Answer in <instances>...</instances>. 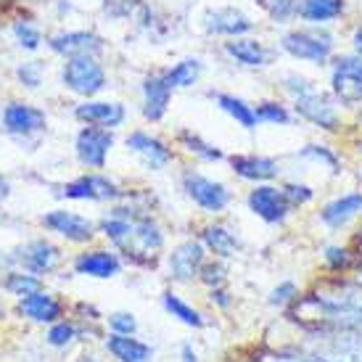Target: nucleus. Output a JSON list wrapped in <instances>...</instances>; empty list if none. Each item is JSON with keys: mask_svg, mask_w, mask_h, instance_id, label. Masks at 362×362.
<instances>
[{"mask_svg": "<svg viewBox=\"0 0 362 362\" xmlns=\"http://www.w3.org/2000/svg\"><path fill=\"white\" fill-rule=\"evenodd\" d=\"M278 51L322 69L336 56V35L328 27H291L278 37Z\"/></svg>", "mask_w": 362, "mask_h": 362, "instance_id": "obj_1", "label": "nucleus"}, {"mask_svg": "<svg viewBox=\"0 0 362 362\" xmlns=\"http://www.w3.org/2000/svg\"><path fill=\"white\" fill-rule=\"evenodd\" d=\"M61 85L64 90L80 98H95L109 88V74L98 56H71L64 59L61 66Z\"/></svg>", "mask_w": 362, "mask_h": 362, "instance_id": "obj_2", "label": "nucleus"}, {"mask_svg": "<svg viewBox=\"0 0 362 362\" xmlns=\"http://www.w3.org/2000/svg\"><path fill=\"white\" fill-rule=\"evenodd\" d=\"M331 95L339 106H362V59L357 53H336L331 59Z\"/></svg>", "mask_w": 362, "mask_h": 362, "instance_id": "obj_3", "label": "nucleus"}, {"mask_svg": "<svg viewBox=\"0 0 362 362\" xmlns=\"http://www.w3.org/2000/svg\"><path fill=\"white\" fill-rule=\"evenodd\" d=\"M293 117L296 119H304L307 124L317 127V130L325 132H336L341 127V111H339V101L333 98L331 93L325 90H315L291 101Z\"/></svg>", "mask_w": 362, "mask_h": 362, "instance_id": "obj_4", "label": "nucleus"}, {"mask_svg": "<svg viewBox=\"0 0 362 362\" xmlns=\"http://www.w3.org/2000/svg\"><path fill=\"white\" fill-rule=\"evenodd\" d=\"M182 191L191 199L196 206L206 214H220V211L228 209L233 193L228 191V185L220 180H211L202 172H182Z\"/></svg>", "mask_w": 362, "mask_h": 362, "instance_id": "obj_5", "label": "nucleus"}, {"mask_svg": "<svg viewBox=\"0 0 362 362\" xmlns=\"http://www.w3.org/2000/svg\"><path fill=\"white\" fill-rule=\"evenodd\" d=\"M0 124L3 130L8 132L11 138L16 141H30V138H37L45 132L48 127V114L32 103L24 101H11L3 106L0 111Z\"/></svg>", "mask_w": 362, "mask_h": 362, "instance_id": "obj_6", "label": "nucleus"}, {"mask_svg": "<svg viewBox=\"0 0 362 362\" xmlns=\"http://www.w3.org/2000/svg\"><path fill=\"white\" fill-rule=\"evenodd\" d=\"M246 206L252 211L254 217H259L262 222L267 225H283L291 214V204L286 199L283 188L272 185V182H259L254 185L249 196H246Z\"/></svg>", "mask_w": 362, "mask_h": 362, "instance_id": "obj_7", "label": "nucleus"}, {"mask_svg": "<svg viewBox=\"0 0 362 362\" xmlns=\"http://www.w3.org/2000/svg\"><path fill=\"white\" fill-rule=\"evenodd\" d=\"M222 53L243 69H270L278 59V45L272 48L259 37L243 35V37H233V40L222 42Z\"/></svg>", "mask_w": 362, "mask_h": 362, "instance_id": "obj_8", "label": "nucleus"}, {"mask_svg": "<svg viewBox=\"0 0 362 362\" xmlns=\"http://www.w3.org/2000/svg\"><path fill=\"white\" fill-rule=\"evenodd\" d=\"M111 148H114V130H106V127L85 124L74 138V153L88 170H103Z\"/></svg>", "mask_w": 362, "mask_h": 362, "instance_id": "obj_9", "label": "nucleus"}, {"mask_svg": "<svg viewBox=\"0 0 362 362\" xmlns=\"http://www.w3.org/2000/svg\"><path fill=\"white\" fill-rule=\"evenodd\" d=\"M204 30L206 35L214 37H243V35H252L257 30V21L238 6H220V8H209L204 16Z\"/></svg>", "mask_w": 362, "mask_h": 362, "instance_id": "obj_10", "label": "nucleus"}, {"mask_svg": "<svg viewBox=\"0 0 362 362\" xmlns=\"http://www.w3.org/2000/svg\"><path fill=\"white\" fill-rule=\"evenodd\" d=\"M59 196L71 199V202H117V199H122V191L106 175L90 172V175H82L77 180L66 182L59 191Z\"/></svg>", "mask_w": 362, "mask_h": 362, "instance_id": "obj_11", "label": "nucleus"}, {"mask_svg": "<svg viewBox=\"0 0 362 362\" xmlns=\"http://www.w3.org/2000/svg\"><path fill=\"white\" fill-rule=\"evenodd\" d=\"M48 48L56 56L71 59V56H101L106 45L90 30H64L48 37Z\"/></svg>", "mask_w": 362, "mask_h": 362, "instance_id": "obj_12", "label": "nucleus"}, {"mask_svg": "<svg viewBox=\"0 0 362 362\" xmlns=\"http://www.w3.org/2000/svg\"><path fill=\"white\" fill-rule=\"evenodd\" d=\"M206 249L202 241H182L177 243L172 254L167 257V267H170V278L177 283H191L193 278L202 275V267L206 264Z\"/></svg>", "mask_w": 362, "mask_h": 362, "instance_id": "obj_13", "label": "nucleus"}, {"mask_svg": "<svg viewBox=\"0 0 362 362\" xmlns=\"http://www.w3.org/2000/svg\"><path fill=\"white\" fill-rule=\"evenodd\" d=\"M124 146H127V151H132L141 159V164L146 170H153V172L164 170L172 161V156H175L172 148L161 141V138H156L151 132H143V130L130 132V135L124 138Z\"/></svg>", "mask_w": 362, "mask_h": 362, "instance_id": "obj_14", "label": "nucleus"}, {"mask_svg": "<svg viewBox=\"0 0 362 362\" xmlns=\"http://www.w3.org/2000/svg\"><path fill=\"white\" fill-rule=\"evenodd\" d=\"M74 119L82 124H95L106 130H117L127 119V109L119 101H98V98H85L74 106Z\"/></svg>", "mask_w": 362, "mask_h": 362, "instance_id": "obj_15", "label": "nucleus"}, {"mask_svg": "<svg viewBox=\"0 0 362 362\" xmlns=\"http://www.w3.org/2000/svg\"><path fill=\"white\" fill-rule=\"evenodd\" d=\"M42 225L51 233H59L61 238L71 243H88L95 235V225L88 217H82L77 211L69 209H53L42 217Z\"/></svg>", "mask_w": 362, "mask_h": 362, "instance_id": "obj_16", "label": "nucleus"}, {"mask_svg": "<svg viewBox=\"0 0 362 362\" xmlns=\"http://www.w3.org/2000/svg\"><path fill=\"white\" fill-rule=\"evenodd\" d=\"M172 88L164 80V71H151L146 74L141 82V95H143V117L148 122H161L167 117L172 103Z\"/></svg>", "mask_w": 362, "mask_h": 362, "instance_id": "obj_17", "label": "nucleus"}, {"mask_svg": "<svg viewBox=\"0 0 362 362\" xmlns=\"http://www.w3.org/2000/svg\"><path fill=\"white\" fill-rule=\"evenodd\" d=\"M230 170L235 177H241L246 182H272L281 175V161L272 156H262V153H235L230 156Z\"/></svg>", "mask_w": 362, "mask_h": 362, "instance_id": "obj_18", "label": "nucleus"}, {"mask_svg": "<svg viewBox=\"0 0 362 362\" xmlns=\"http://www.w3.org/2000/svg\"><path fill=\"white\" fill-rule=\"evenodd\" d=\"M59 257H61L59 249H56L51 241L37 238V241H30V243H24V246H19L16 252L11 254V262H13V264H21L27 272L40 275V272L53 270Z\"/></svg>", "mask_w": 362, "mask_h": 362, "instance_id": "obj_19", "label": "nucleus"}, {"mask_svg": "<svg viewBox=\"0 0 362 362\" xmlns=\"http://www.w3.org/2000/svg\"><path fill=\"white\" fill-rule=\"evenodd\" d=\"M349 8V0H296V21L310 27H331Z\"/></svg>", "mask_w": 362, "mask_h": 362, "instance_id": "obj_20", "label": "nucleus"}, {"mask_svg": "<svg viewBox=\"0 0 362 362\" xmlns=\"http://www.w3.org/2000/svg\"><path fill=\"white\" fill-rule=\"evenodd\" d=\"M74 270L88 278H98V281H109L117 278L122 272V259L109 249H93V252H82L74 259Z\"/></svg>", "mask_w": 362, "mask_h": 362, "instance_id": "obj_21", "label": "nucleus"}, {"mask_svg": "<svg viewBox=\"0 0 362 362\" xmlns=\"http://www.w3.org/2000/svg\"><path fill=\"white\" fill-rule=\"evenodd\" d=\"M362 214V193H344L339 199L328 202L320 209V222L331 230H341L346 228L354 217Z\"/></svg>", "mask_w": 362, "mask_h": 362, "instance_id": "obj_22", "label": "nucleus"}, {"mask_svg": "<svg viewBox=\"0 0 362 362\" xmlns=\"http://www.w3.org/2000/svg\"><path fill=\"white\" fill-rule=\"evenodd\" d=\"M132 246L127 257L130 254H143V257H153V254L159 252L161 246H164V233H161L159 222L153 220L151 214H138L135 220H132Z\"/></svg>", "mask_w": 362, "mask_h": 362, "instance_id": "obj_23", "label": "nucleus"}, {"mask_svg": "<svg viewBox=\"0 0 362 362\" xmlns=\"http://www.w3.org/2000/svg\"><path fill=\"white\" fill-rule=\"evenodd\" d=\"M106 352L119 362H151L153 349L148 344L138 341L132 336H122V333H111L106 339Z\"/></svg>", "mask_w": 362, "mask_h": 362, "instance_id": "obj_24", "label": "nucleus"}, {"mask_svg": "<svg viewBox=\"0 0 362 362\" xmlns=\"http://www.w3.org/2000/svg\"><path fill=\"white\" fill-rule=\"evenodd\" d=\"M19 312L24 317H30L35 322H56L61 317V302L56 296L45 291H37L32 296H24L19 302Z\"/></svg>", "mask_w": 362, "mask_h": 362, "instance_id": "obj_25", "label": "nucleus"}, {"mask_svg": "<svg viewBox=\"0 0 362 362\" xmlns=\"http://www.w3.org/2000/svg\"><path fill=\"white\" fill-rule=\"evenodd\" d=\"M211 98L217 103V109L225 111L235 124H241L243 130H257V111L249 101H243L241 95H233V93H211Z\"/></svg>", "mask_w": 362, "mask_h": 362, "instance_id": "obj_26", "label": "nucleus"}, {"mask_svg": "<svg viewBox=\"0 0 362 362\" xmlns=\"http://www.w3.org/2000/svg\"><path fill=\"white\" fill-rule=\"evenodd\" d=\"M202 243L204 249H209L217 259H230L233 254L241 249V241H238V235L230 230V228H225V225H206L202 230Z\"/></svg>", "mask_w": 362, "mask_h": 362, "instance_id": "obj_27", "label": "nucleus"}, {"mask_svg": "<svg viewBox=\"0 0 362 362\" xmlns=\"http://www.w3.org/2000/svg\"><path fill=\"white\" fill-rule=\"evenodd\" d=\"M204 69H206V64L199 56H185V59L172 64L170 69L164 71V80L170 82L172 90H188V88H193L196 82L202 80Z\"/></svg>", "mask_w": 362, "mask_h": 362, "instance_id": "obj_28", "label": "nucleus"}, {"mask_svg": "<svg viewBox=\"0 0 362 362\" xmlns=\"http://www.w3.org/2000/svg\"><path fill=\"white\" fill-rule=\"evenodd\" d=\"M98 230L109 238L114 246H119L122 252L127 254L132 246V220H127V217H122V214H114V211H109L106 217H103L101 222H98Z\"/></svg>", "mask_w": 362, "mask_h": 362, "instance_id": "obj_29", "label": "nucleus"}, {"mask_svg": "<svg viewBox=\"0 0 362 362\" xmlns=\"http://www.w3.org/2000/svg\"><path fill=\"white\" fill-rule=\"evenodd\" d=\"M257 111V122L259 124H278V127H288L296 117H293V109L286 106L283 101H259L254 106Z\"/></svg>", "mask_w": 362, "mask_h": 362, "instance_id": "obj_30", "label": "nucleus"}, {"mask_svg": "<svg viewBox=\"0 0 362 362\" xmlns=\"http://www.w3.org/2000/svg\"><path fill=\"white\" fill-rule=\"evenodd\" d=\"M161 304H164V310L170 312L172 317H177V320L185 322V325H191V328H202V325H204L202 312L193 310L188 302H182L177 293L167 291L164 296H161Z\"/></svg>", "mask_w": 362, "mask_h": 362, "instance_id": "obj_31", "label": "nucleus"}, {"mask_svg": "<svg viewBox=\"0 0 362 362\" xmlns=\"http://www.w3.org/2000/svg\"><path fill=\"white\" fill-rule=\"evenodd\" d=\"M177 143H180L182 148L191 153V156H196V159H202V161H222V159H225L217 146H211V143L202 141L196 132L182 130L180 135H177Z\"/></svg>", "mask_w": 362, "mask_h": 362, "instance_id": "obj_32", "label": "nucleus"}, {"mask_svg": "<svg viewBox=\"0 0 362 362\" xmlns=\"http://www.w3.org/2000/svg\"><path fill=\"white\" fill-rule=\"evenodd\" d=\"M11 32H13V40H16V45H19V48L24 53L40 51V45H42V30L37 27V24H32L30 19H19V21H13Z\"/></svg>", "mask_w": 362, "mask_h": 362, "instance_id": "obj_33", "label": "nucleus"}, {"mask_svg": "<svg viewBox=\"0 0 362 362\" xmlns=\"http://www.w3.org/2000/svg\"><path fill=\"white\" fill-rule=\"evenodd\" d=\"M6 291L13 293V296H32V293L42 291V281L35 275V272H11L8 278H6Z\"/></svg>", "mask_w": 362, "mask_h": 362, "instance_id": "obj_34", "label": "nucleus"}, {"mask_svg": "<svg viewBox=\"0 0 362 362\" xmlns=\"http://www.w3.org/2000/svg\"><path fill=\"white\" fill-rule=\"evenodd\" d=\"M315 88H317V85H315L310 77L299 74V71H286V74L281 77V90L286 93L291 101H296V98H302V95L312 93Z\"/></svg>", "mask_w": 362, "mask_h": 362, "instance_id": "obj_35", "label": "nucleus"}, {"mask_svg": "<svg viewBox=\"0 0 362 362\" xmlns=\"http://www.w3.org/2000/svg\"><path fill=\"white\" fill-rule=\"evenodd\" d=\"M42 77H45L42 61H24V64L16 66V80H19V85L27 88V90H37L42 85Z\"/></svg>", "mask_w": 362, "mask_h": 362, "instance_id": "obj_36", "label": "nucleus"}, {"mask_svg": "<svg viewBox=\"0 0 362 362\" xmlns=\"http://www.w3.org/2000/svg\"><path fill=\"white\" fill-rule=\"evenodd\" d=\"M267 19L278 27H288L291 21H296V0H272L264 8Z\"/></svg>", "mask_w": 362, "mask_h": 362, "instance_id": "obj_37", "label": "nucleus"}, {"mask_svg": "<svg viewBox=\"0 0 362 362\" xmlns=\"http://www.w3.org/2000/svg\"><path fill=\"white\" fill-rule=\"evenodd\" d=\"M322 262H325V267L333 272H346L354 264L352 252L344 249V246H328V249L322 252Z\"/></svg>", "mask_w": 362, "mask_h": 362, "instance_id": "obj_38", "label": "nucleus"}, {"mask_svg": "<svg viewBox=\"0 0 362 362\" xmlns=\"http://www.w3.org/2000/svg\"><path fill=\"white\" fill-rule=\"evenodd\" d=\"M281 188L293 209H296V206H307V204L315 199V188L307 185V182H286V185H281Z\"/></svg>", "mask_w": 362, "mask_h": 362, "instance_id": "obj_39", "label": "nucleus"}, {"mask_svg": "<svg viewBox=\"0 0 362 362\" xmlns=\"http://www.w3.org/2000/svg\"><path fill=\"white\" fill-rule=\"evenodd\" d=\"M304 159H312L317 161V164H325V167H331V172H339V159H336V153L328 148V146H317V143H312V146H304V151L299 153Z\"/></svg>", "mask_w": 362, "mask_h": 362, "instance_id": "obj_40", "label": "nucleus"}, {"mask_svg": "<svg viewBox=\"0 0 362 362\" xmlns=\"http://www.w3.org/2000/svg\"><path fill=\"white\" fill-rule=\"evenodd\" d=\"M299 299V286L293 281H283L278 283L275 288L270 291V304L272 307H286V304H291Z\"/></svg>", "mask_w": 362, "mask_h": 362, "instance_id": "obj_41", "label": "nucleus"}, {"mask_svg": "<svg viewBox=\"0 0 362 362\" xmlns=\"http://www.w3.org/2000/svg\"><path fill=\"white\" fill-rule=\"evenodd\" d=\"M109 328L111 333L132 336V333L138 331V320H135V315H130V312H114V315H109Z\"/></svg>", "mask_w": 362, "mask_h": 362, "instance_id": "obj_42", "label": "nucleus"}, {"mask_svg": "<svg viewBox=\"0 0 362 362\" xmlns=\"http://www.w3.org/2000/svg\"><path fill=\"white\" fill-rule=\"evenodd\" d=\"M74 336H77V328L71 322H56L48 331V344L51 346H66V344L74 341Z\"/></svg>", "mask_w": 362, "mask_h": 362, "instance_id": "obj_43", "label": "nucleus"}, {"mask_svg": "<svg viewBox=\"0 0 362 362\" xmlns=\"http://www.w3.org/2000/svg\"><path fill=\"white\" fill-rule=\"evenodd\" d=\"M206 286L211 288H220L222 283H225V264L222 262H211V264H204L202 267V275H199Z\"/></svg>", "mask_w": 362, "mask_h": 362, "instance_id": "obj_44", "label": "nucleus"}, {"mask_svg": "<svg viewBox=\"0 0 362 362\" xmlns=\"http://www.w3.org/2000/svg\"><path fill=\"white\" fill-rule=\"evenodd\" d=\"M352 53H357L362 59V27H357V30L352 32Z\"/></svg>", "mask_w": 362, "mask_h": 362, "instance_id": "obj_45", "label": "nucleus"}, {"mask_svg": "<svg viewBox=\"0 0 362 362\" xmlns=\"http://www.w3.org/2000/svg\"><path fill=\"white\" fill-rule=\"evenodd\" d=\"M182 362H199L196 360V352H193L191 344H182Z\"/></svg>", "mask_w": 362, "mask_h": 362, "instance_id": "obj_46", "label": "nucleus"}, {"mask_svg": "<svg viewBox=\"0 0 362 362\" xmlns=\"http://www.w3.org/2000/svg\"><path fill=\"white\" fill-rule=\"evenodd\" d=\"M8 191H11L8 182H6L3 177H0V199H6V196H8Z\"/></svg>", "mask_w": 362, "mask_h": 362, "instance_id": "obj_47", "label": "nucleus"}, {"mask_svg": "<svg viewBox=\"0 0 362 362\" xmlns=\"http://www.w3.org/2000/svg\"><path fill=\"white\" fill-rule=\"evenodd\" d=\"M254 3H257V6H259L262 11H264V8H267V6L272 3V0H254Z\"/></svg>", "mask_w": 362, "mask_h": 362, "instance_id": "obj_48", "label": "nucleus"}, {"mask_svg": "<svg viewBox=\"0 0 362 362\" xmlns=\"http://www.w3.org/2000/svg\"><path fill=\"white\" fill-rule=\"evenodd\" d=\"M6 262H11V257H3V252H0V270H3V264H6Z\"/></svg>", "mask_w": 362, "mask_h": 362, "instance_id": "obj_49", "label": "nucleus"}, {"mask_svg": "<svg viewBox=\"0 0 362 362\" xmlns=\"http://www.w3.org/2000/svg\"><path fill=\"white\" fill-rule=\"evenodd\" d=\"M85 362H98V360H95V357H88V360H85Z\"/></svg>", "mask_w": 362, "mask_h": 362, "instance_id": "obj_50", "label": "nucleus"}]
</instances>
